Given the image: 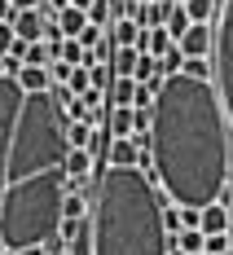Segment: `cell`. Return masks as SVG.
Returning a JSON list of instances; mask_svg holds the SVG:
<instances>
[{"label": "cell", "instance_id": "6da1fadb", "mask_svg": "<svg viewBox=\"0 0 233 255\" xmlns=\"http://www.w3.org/2000/svg\"><path fill=\"white\" fill-rule=\"evenodd\" d=\"M229 119L211 79L172 75L154 97L150 167L176 207H211L229 185Z\"/></svg>", "mask_w": 233, "mask_h": 255}, {"label": "cell", "instance_id": "7a4b0ae2", "mask_svg": "<svg viewBox=\"0 0 233 255\" xmlns=\"http://www.w3.org/2000/svg\"><path fill=\"white\" fill-rule=\"evenodd\" d=\"M93 255H167L163 198L136 167H106L88 211Z\"/></svg>", "mask_w": 233, "mask_h": 255}, {"label": "cell", "instance_id": "3957f363", "mask_svg": "<svg viewBox=\"0 0 233 255\" xmlns=\"http://www.w3.org/2000/svg\"><path fill=\"white\" fill-rule=\"evenodd\" d=\"M211 88L220 97V110L233 124V0H225L220 22H216V44H211Z\"/></svg>", "mask_w": 233, "mask_h": 255}, {"label": "cell", "instance_id": "277c9868", "mask_svg": "<svg viewBox=\"0 0 233 255\" xmlns=\"http://www.w3.org/2000/svg\"><path fill=\"white\" fill-rule=\"evenodd\" d=\"M26 93L18 79H0V203H4V176H9V158H13V132H18V115H22Z\"/></svg>", "mask_w": 233, "mask_h": 255}, {"label": "cell", "instance_id": "5b68a950", "mask_svg": "<svg viewBox=\"0 0 233 255\" xmlns=\"http://www.w3.org/2000/svg\"><path fill=\"white\" fill-rule=\"evenodd\" d=\"M211 44H216V31L211 26H189L181 40H176V49H181V57L189 62V57H198V62H207Z\"/></svg>", "mask_w": 233, "mask_h": 255}, {"label": "cell", "instance_id": "8992f818", "mask_svg": "<svg viewBox=\"0 0 233 255\" xmlns=\"http://www.w3.org/2000/svg\"><path fill=\"white\" fill-rule=\"evenodd\" d=\"M13 35L22 40V44H40L44 40V13L40 9H26V13H13Z\"/></svg>", "mask_w": 233, "mask_h": 255}, {"label": "cell", "instance_id": "52a82bcc", "mask_svg": "<svg viewBox=\"0 0 233 255\" xmlns=\"http://www.w3.org/2000/svg\"><path fill=\"white\" fill-rule=\"evenodd\" d=\"M229 207L225 203H211V207H203V225H198V233H203V238H225V233H229Z\"/></svg>", "mask_w": 233, "mask_h": 255}, {"label": "cell", "instance_id": "ba28073f", "mask_svg": "<svg viewBox=\"0 0 233 255\" xmlns=\"http://www.w3.org/2000/svg\"><path fill=\"white\" fill-rule=\"evenodd\" d=\"M18 88H22L26 97H35V93H53L49 66H22V71H18Z\"/></svg>", "mask_w": 233, "mask_h": 255}, {"label": "cell", "instance_id": "9c48e42d", "mask_svg": "<svg viewBox=\"0 0 233 255\" xmlns=\"http://www.w3.org/2000/svg\"><path fill=\"white\" fill-rule=\"evenodd\" d=\"M84 26H88V13H84V9H71V4H66V9L57 13L53 31H57L62 40H79V35H84Z\"/></svg>", "mask_w": 233, "mask_h": 255}, {"label": "cell", "instance_id": "30bf717a", "mask_svg": "<svg viewBox=\"0 0 233 255\" xmlns=\"http://www.w3.org/2000/svg\"><path fill=\"white\" fill-rule=\"evenodd\" d=\"M203 242H207V238H203L198 229H181V233L167 238V251L172 255H203Z\"/></svg>", "mask_w": 233, "mask_h": 255}, {"label": "cell", "instance_id": "8fae6325", "mask_svg": "<svg viewBox=\"0 0 233 255\" xmlns=\"http://www.w3.org/2000/svg\"><path fill=\"white\" fill-rule=\"evenodd\" d=\"M189 13H185V4H167V18H163V31L172 35V40H181L185 31H189Z\"/></svg>", "mask_w": 233, "mask_h": 255}, {"label": "cell", "instance_id": "7c38bea8", "mask_svg": "<svg viewBox=\"0 0 233 255\" xmlns=\"http://www.w3.org/2000/svg\"><path fill=\"white\" fill-rule=\"evenodd\" d=\"M88 172H93V154H88V150H71V154H66V180H75V185H79Z\"/></svg>", "mask_w": 233, "mask_h": 255}, {"label": "cell", "instance_id": "4fadbf2b", "mask_svg": "<svg viewBox=\"0 0 233 255\" xmlns=\"http://www.w3.org/2000/svg\"><path fill=\"white\" fill-rule=\"evenodd\" d=\"M106 128H110V141H132V110H110Z\"/></svg>", "mask_w": 233, "mask_h": 255}, {"label": "cell", "instance_id": "5bb4252c", "mask_svg": "<svg viewBox=\"0 0 233 255\" xmlns=\"http://www.w3.org/2000/svg\"><path fill=\"white\" fill-rule=\"evenodd\" d=\"M88 211H93V203L84 194H66L62 198V220H88Z\"/></svg>", "mask_w": 233, "mask_h": 255}, {"label": "cell", "instance_id": "9a60e30c", "mask_svg": "<svg viewBox=\"0 0 233 255\" xmlns=\"http://www.w3.org/2000/svg\"><path fill=\"white\" fill-rule=\"evenodd\" d=\"M185 13L194 26H207V18L216 13V0H185Z\"/></svg>", "mask_w": 233, "mask_h": 255}, {"label": "cell", "instance_id": "2e32d148", "mask_svg": "<svg viewBox=\"0 0 233 255\" xmlns=\"http://www.w3.org/2000/svg\"><path fill=\"white\" fill-rule=\"evenodd\" d=\"M62 88H71V93H88V88H93V75H88V66H75V71H71V79H66V84H62Z\"/></svg>", "mask_w": 233, "mask_h": 255}, {"label": "cell", "instance_id": "e0dca14e", "mask_svg": "<svg viewBox=\"0 0 233 255\" xmlns=\"http://www.w3.org/2000/svg\"><path fill=\"white\" fill-rule=\"evenodd\" d=\"M176 225H181V229H198V225H203V211H198V207H176Z\"/></svg>", "mask_w": 233, "mask_h": 255}, {"label": "cell", "instance_id": "ac0fdd59", "mask_svg": "<svg viewBox=\"0 0 233 255\" xmlns=\"http://www.w3.org/2000/svg\"><path fill=\"white\" fill-rule=\"evenodd\" d=\"M181 75H189V79H211V66H207V62H198V57H189V62L181 66Z\"/></svg>", "mask_w": 233, "mask_h": 255}, {"label": "cell", "instance_id": "d6986e66", "mask_svg": "<svg viewBox=\"0 0 233 255\" xmlns=\"http://www.w3.org/2000/svg\"><path fill=\"white\" fill-rule=\"evenodd\" d=\"M13 40H18V35H13V26H0V57H9V53H13Z\"/></svg>", "mask_w": 233, "mask_h": 255}, {"label": "cell", "instance_id": "ffe728a7", "mask_svg": "<svg viewBox=\"0 0 233 255\" xmlns=\"http://www.w3.org/2000/svg\"><path fill=\"white\" fill-rule=\"evenodd\" d=\"M13 4V13H26V9H40V0H9Z\"/></svg>", "mask_w": 233, "mask_h": 255}, {"label": "cell", "instance_id": "44dd1931", "mask_svg": "<svg viewBox=\"0 0 233 255\" xmlns=\"http://www.w3.org/2000/svg\"><path fill=\"white\" fill-rule=\"evenodd\" d=\"M18 255H49V247H26V251H18Z\"/></svg>", "mask_w": 233, "mask_h": 255}, {"label": "cell", "instance_id": "7402d4cb", "mask_svg": "<svg viewBox=\"0 0 233 255\" xmlns=\"http://www.w3.org/2000/svg\"><path fill=\"white\" fill-rule=\"evenodd\" d=\"M71 9H84V13H88V9H93V0H71Z\"/></svg>", "mask_w": 233, "mask_h": 255}, {"label": "cell", "instance_id": "603a6c76", "mask_svg": "<svg viewBox=\"0 0 233 255\" xmlns=\"http://www.w3.org/2000/svg\"><path fill=\"white\" fill-rule=\"evenodd\" d=\"M167 4H185V0H167Z\"/></svg>", "mask_w": 233, "mask_h": 255}, {"label": "cell", "instance_id": "cb8c5ba5", "mask_svg": "<svg viewBox=\"0 0 233 255\" xmlns=\"http://www.w3.org/2000/svg\"><path fill=\"white\" fill-rule=\"evenodd\" d=\"M229 154H233V136H229Z\"/></svg>", "mask_w": 233, "mask_h": 255}, {"label": "cell", "instance_id": "d4e9b609", "mask_svg": "<svg viewBox=\"0 0 233 255\" xmlns=\"http://www.w3.org/2000/svg\"><path fill=\"white\" fill-rule=\"evenodd\" d=\"M0 255H4V242H0Z\"/></svg>", "mask_w": 233, "mask_h": 255}, {"label": "cell", "instance_id": "484cf974", "mask_svg": "<svg viewBox=\"0 0 233 255\" xmlns=\"http://www.w3.org/2000/svg\"><path fill=\"white\" fill-rule=\"evenodd\" d=\"M229 176H233V163H229Z\"/></svg>", "mask_w": 233, "mask_h": 255}, {"label": "cell", "instance_id": "4316f807", "mask_svg": "<svg viewBox=\"0 0 233 255\" xmlns=\"http://www.w3.org/2000/svg\"><path fill=\"white\" fill-rule=\"evenodd\" d=\"M4 255H13V251H4Z\"/></svg>", "mask_w": 233, "mask_h": 255}]
</instances>
